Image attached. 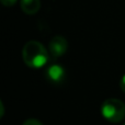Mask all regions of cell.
Segmentation results:
<instances>
[{
	"mask_svg": "<svg viewBox=\"0 0 125 125\" xmlns=\"http://www.w3.org/2000/svg\"><path fill=\"white\" fill-rule=\"evenodd\" d=\"M48 52L37 41H30L22 50V57L26 66L31 68H42L48 62Z\"/></svg>",
	"mask_w": 125,
	"mask_h": 125,
	"instance_id": "6da1fadb",
	"label": "cell"
},
{
	"mask_svg": "<svg viewBox=\"0 0 125 125\" xmlns=\"http://www.w3.org/2000/svg\"><path fill=\"white\" fill-rule=\"evenodd\" d=\"M101 113L111 123H120L125 117V104L119 99H108L102 104Z\"/></svg>",
	"mask_w": 125,
	"mask_h": 125,
	"instance_id": "7a4b0ae2",
	"label": "cell"
},
{
	"mask_svg": "<svg viewBox=\"0 0 125 125\" xmlns=\"http://www.w3.org/2000/svg\"><path fill=\"white\" fill-rule=\"evenodd\" d=\"M48 48H50L51 56L53 58H58L66 53L67 48H68V43H67L66 39L64 36L57 35V36H54L51 40Z\"/></svg>",
	"mask_w": 125,
	"mask_h": 125,
	"instance_id": "3957f363",
	"label": "cell"
},
{
	"mask_svg": "<svg viewBox=\"0 0 125 125\" xmlns=\"http://www.w3.org/2000/svg\"><path fill=\"white\" fill-rule=\"evenodd\" d=\"M65 76H66V73H65V69L62 68L61 65L58 64H53L46 69L45 71V77L46 79L50 82L54 84H58L62 83L65 79Z\"/></svg>",
	"mask_w": 125,
	"mask_h": 125,
	"instance_id": "277c9868",
	"label": "cell"
},
{
	"mask_svg": "<svg viewBox=\"0 0 125 125\" xmlns=\"http://www.w3.org/2000/svg\"><path fill=\"white\" fill-rule=\"evenodd\" d=\"M20 6H21V9L24 13L32 15L40 10L41 1L40 0H21Z\"/></svg>",
	"mask_w": 125,
	"mask_h": 125,
	"instance_id": "5b68a950",
	"label": "cell"
},
{
	"mask_svg": "<svg viewBox=\"0 0 125 125\" xmlns=\"http://www.w3.org/2000/svg\"><path fill=\"white\" fill-rule=\"evenodd\" d=\"M22 125H43V124H42L40 121L35 120V119H29V120H26Z\"/></svg>",
	"mask_w": 125,
	"mask_h": 125,
	"instance_id": "8992f818",
	"label": "cell"
},
{
	"mask_svg": "<svg viewBox=\"0 0 125 125\" xmlns=\"http://www.w3.org/2000/svg\"><path fill=\"white\" fill-rule=\"evenodd\" d=\"M0 1L4 7H11L17 2V0H0Z\"/></svg>",
	"mask_w": 125,
	"mask_h": 125,
	"instance_id": "52a82bcc",
	"label": "cell"
},
{
	"mask_svg": "<svg viewBox=\"0 0 125 125\" xmlns=\"http://www.w3.org/2000/svg\"><path fill=\"white\" fill-rule=\"evenodd\" d=\"M120 87H121L122 91L125 93V75L121 78V82H120Z\"/></svg>",
	"mask_w": 125,
	"mask_h": 125,
	"instance_id": "ba28073f",
	"label": "cell"
},
{
	"mask_svg": "<svg viewBox=\"0 0 125 125\" xmlns=\"http://www.w3.org/2000/svg\"><path fill=\"white\" fill-rule=\"evenodd\" d=\"M123 125H125V123H124V124H123Z\"/></svg>",
	"mask_w": 125,
	"mask_h": 125,
	"instance_id": "9c48e42d",
	"label": "cell"
}]
</instances>
